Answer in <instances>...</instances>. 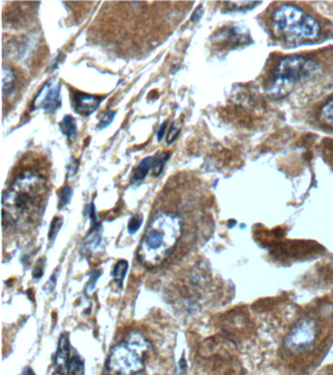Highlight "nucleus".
<instances>
[{"mask_svg": "<svg viewBox=\"0 0 333 375\" xmlns=\"http://www.w3.org/2000/svg\"><path fill=\"white\" fill-rule=\"evenodd\" d=\"M79 161L72 158L71 163L67 165V177H72L77 174V169H79Z\"/></svg>", "mask_w": 333, "mask_h": 375, "instance_id": "26", "label": "nucleus"}, {"mask_svg": "<svg viewBox=\"0 0 333 375\" xmlns=\"http://www.w3.org/2000/svg\"><path fill=\"white\" fill-rule=\"evenodd\" d=\"M53 375H64V372L61 371H56Z\"/></svg>", "mask_w": 333, "mask_h": 375, "instance_id": "33", "label": "nucleus"}, {"mask_svg": "<svg viewBox=\"0 0 333 375\" xmlns=\"http://www.w3.org/2000/svg\"><path fill=\"white\" fill-rule=\"evenodd\" d=\"M272 23L275 31L286 40H315L322 33L321 26L313 17L290 4L278 7L273 14Z\"/></svg>", "mask_w": 333, "mask_h": 375, "instance_id": "4", "label": "nucleus"}, {"mask_svg": "<svg viewBox=\"0 0 333 375\" xmlns=\"http://www.w3.org/2000/svg\"><path fill=\"white\" fill-rule=\"evenodd\" d=\"M102 226L99 225L92 227V231L87 234L84 241H83V247L85 249L96 250L100 246L101 241H102Z\"/></svg>", "mask_w": 333, "mask_h": 375, "instance_id": "13", "label": "nucleus"}, {"mask_svg": "<svg viewBox=\"0 0 333 375\" xmlns=\"http://www.w3.org/2000/svg\"><path fill=\"white\" fill-rule=\"evenodd\" d=\"M333 338V304L317 303L294 320L282 344L283 358L304 359L319 353Z\"/></svg>", "mask_w": 333, "mask_h": 375, "instance_id": "1", "label": "nucleus"}, {"mask_svg": "<svg viewBox=\"0 0 333 375\" xmlns=\"http://www.w3.org/2000/svg\"><path fill=\"white\" fill-rule=\"evenodd\" d=\"M33 278H40L43 276V266L40 264V266L36 265L35 269H33Z\"/></svg>", "mask_w": 333, "mask_h": 375, "instance_id": "30", "label": "nucleus"}, {"mask_svg": "<svg viewBox=\"0 0 333 375\" xmlns=\"http://www.w3.org/2000/svg\"><path fill=\"white\" fill-rule=\"evenodd\" d=\"M180 135V129H177L174 126L170 129V131L168 132V136H166V142L168 144H173L174 141L177 139Z\"/></svg>", "mask_w": 333, "mask_h": 375, "instance_id": "24", "label": "nucleus"}, {"mask_svg": "<svg viewBox=\"0 0 333 375\" xmlns=\"http://www.w3.org/2000/svg\"><path fill=\"white\" fill-rule=\"evenodd\" d=\"M155 156H148L138 164L136 168L134 169L132 173V183H139L145 180L151 170H153V165H155Z\"/></svg>", "mask_w": 333, "mask_h": 375, "instance_id": "11", "label": "nucleus"}, {"mask_svg": "<svg viewBox=\"0 0 333 375\" xmlns=\"http://www.w3.org/2000/svg\"><path fill=\"white\" fill-rule=\"evenodd\" d=\"M124 341L129 344L130 347L133 348L138 354H140L143 358H145L149 354V352L152 350V345H151L150 341L145 336L140 335V333H130Z\"/></svg>", "mask_w": 333, "mask_h": 375, "instance_id": "10", "label": "nucleus"}, {"mask_svg": "<svg viewBox=\"0 0 333 375\" xmlns=\"http://www.w3.org/2000/svg\"><path fill=\"white\" fill-rule=\"evenodd\" d=\"M70 352H71V347H70L69 336L62 335L59 339L55 357L57 371H63L65 369H67L70 361Z\"/></svg>", "mask_w": 333, "mask_h": 375, "instance_id": "9", "label": "nucleus"}, {"mask_svg": "<svg viewBox=\"0 0 333 375\" xmlns=\"http://www.w3.org/2000/svg\"><path fill=\"white\" fill-rule=\"evenodd\" d=\"M127 270H129V263L126 260H119L114 266L113 270V277L116 283H118L119 286H122V283H124V278H126Z\"/></svg>", "mask_w": 333, "mask_h": 375, "instance_id": "17", "label": "nucleus"}, {"mask_svg": "<svg viewBox=\"0 0 333 375\" xmlns=\"http://www.w3.org/2000/svg\"><path fill=\"white\" fill-rule=\"evenodd\" d=\"M62 86L57 78H50L36 94L32 104L33 111L43 109L49 114H55L62 106Z\"/></svg>", "mask_w": 333, "mask_h": 375, "instance_id": "7", "label": "nucleus"}, {"mask_svg": "<svg viewBox=\"0 0 333 375\" xmlns=\"http://www.w3.org/2000/svg\"><path fill=\"white\" fill-rule=\"evenodd\" d=\"M100 276L101 272H99V271H95V272L92 273V275H91L89 278V281H88L87 283L88 291H92L93 289H94L96 283H97L98 278H100Z\"/></svg>", "mask_w": 333, "mask_h": 375, "instance_id": "25", "label": "nucleus"}, {"mask_svg": "<svg viewBox=\"0 0 333 375\" xmlns=\"http://www.w3.org/2000/svg\"><path fill=\"white\" fill-rule=\"evenodd\" d=\"M15 82H16V75L14 70L9 66H4L2 69V92L4 97L9 96L14 90Z\"/></svg>", "mask_w": 333, "mask_h": 375, "instance_id": "12", "label": "nucleus"}, {"mask_svg": "<svg viewBox=\"0 0 333 375\" xmlns=\"http://www.w3.org/2000/svg\"><path fill=\"white\" fill-rule=\"evenodd\" d=\"M72 195V189L70 186H65L62 188L61 191L59 192V205L60 210L66 207L71 202Z\"/></svg>", "mask_w": 333, "mask_h": 375, "instance_id": "20", "label": "nucleus"}, {"mask_svg": "<svg viewBox=\"0 0 333 375\" xmlns=\"http://www.w3.org/2000/svg\"><path fill=\"white\" fill-rule=\"evenodd\" d=\"M225 4L231 11H246V10L253 9L254 7L258 6L261 2L236 1L226 2Z\"/></svg>", "mask_w": 333, "mask_h": 375, "instance_id": "18", "label": "nucleus"}, {"mask_svg": "<svg viewBox=\"0 0 333 375\" xmlns=\"http://www.w3.org/2000/svg\"><path fill=\"white\" fill-rule=\"evenodd\" d=\"M116 114V112L111 111V109L107 111L106 113L103 114L102 117H101L100 121H99V129H105L109 125L113 124Z\"/></svg>", "mask_w": 333, "mask_h": 375, "instance_id": "23", "label": "nucleus"}, {"mask_svg": "<svg viewBox=\"0 0 333 375\" xmlns=\"http://www.w3.org/2000/svg\"><path fill=\"white\" fill-rule=\"evenodd\" d=\"M317 70V64L313 60L300 55L283 57L278 61L273 72L271 95L275 97L285 95L294 85L308 80L316 74Z\"/></svg>", "mask_w": 333, "mask_h": 375, "instance_id": "5", "label": "nucleus"}, {"mask_svg": "<svg viewBox=\"0 0 333 375\" xmlns=\"http://www.w3.org/2000/svg\"><path fill=\"white\" fill-rule=\"evenodd\" d=\"M143 359L124 341L111 348L107 359L106 369L111 375H137L144 371Z\"/></svg>", "mask_w": 333, "mask_h": 375, "instance_id": "6", "label": "nucleus"}, {"mask_svg": "<svg viewBox=\"0 0 333 375\" xmlns=\"http://www.w3.org/2000/svg\"><path fill=\"white\" fill-rule=\"evenodd\" d=\"M202 14H204V11H202V6L197 7V9L196 10V11L192 13V18H191L192 22H195V23L197 22V21H199L200 18H202Z\"/></svg>", "mask_w": 333, "mask_h": 375, "instance_id": "28", "label": "nucleus"}, {"mask_svg": "<svg viewBox=\"0 0 333 375\" xmlns=\"http://www.w3.org/2000/svg\"><path fill=\"white\" fill-rule=\"evenodd\" d=\"M59 125L61 132L63 133L65 136L69 138V139H74V138L77 136V121H75L74 116L67 114V116H65L63 119H62Z\"/></svg>", "mask_w": 333, "mask_h": 375, "instance_id": "14", "label": "nucleus"}, {"mask_svg": "<svg viewBox=\"0 0 333 375\" xmlns=\"http://www.w3.org/2000/svg\"><path fill=\"white\" fill-rule=\"evenodd\" d=\"M143 224V216L140 214H136L134 216H132L131 219H130L129 222V227H127V229H129V233L130 234H136L138 231H139L140 227L142 226Z\"/></svg>", "mask_w": 333, "mask_h": 375, "instance_id": "22", "label": "nucleus"}, {"mask_svg": "<svg viewBox=\"0 0 333 375\" xmlns=\"http://www.w3.org/2000/svg\"><path fill=\"white\" fill-rule=\"evenodd\" d=\"M67 375H84V362L80 356L75 355L70 359L67 366Z\"/></svg>", "mask_w": 333, "mask_h": 375, "instance_id": "15", "label": "nucleus"}, {"mask_svg": "<svg viewBox=\"0 0 333 375\" xmlns=\"http://www.w3.org/2000/svg\"><path fill=\"white\" fill-rule=\"evenodd\" d=\"M183 233V220L173 212L158 213L151 220L137 249V258L144 267L153 269L170 257Z\"/></svg>", "mask_w": 333, "mask_h": 375, "instance_id": "3", "label": "nucleus"}, {"mask_svg": "<svg viewBox=\"0 0 333 375\" xmlns=\"http://www.w3.org/2000/svg\"><path fill=\"white\" fill-rule=\"evenodd\" d=\"M62 226H63V219L61 217H55L52 220L48 233L49 241H53L56 239L57 234L61 230Z\"/></svg>", "mask_w": 333, "mask_h": 375, "instance_id": "21", "label": "nucleus"}, {"mask_svg": "<svg viewBox=\"0 0 333 375\" xmlns=\"http://www.w3.org/2000/svg\"><path fill=\"white\" fill-rule=\"evenodd\" d=\"M48 194L46 180L33 171L18 176L2 197L4 226L26 227L44 210Z\"/></svg>", "mask_w": 333, "mask_h": 375, "instance_id": "2", "label": "nucleus"}, {"mask_svg": "<svg viewBox=\"0 0 333 375\" xmlns=\"http://www.w3.org/2000/svg\"><path fill=\"white\" fill-rule=\"evenodd\" d=\"M23 375H36L35 374V371H33L32 369H31V367H26V369H24V371H23Z\"/></svg>", "mask_w": 333, "mask_h": 375, "instance_id": "31", "label": "nucleus"}, {"mask_svg": "<svg viewBox=\"0 0 333 375\" xmlns=\"http://www.w3.org/2000/svg\"><path fill=\"white\" fill-rule=\"evenodd\" d=\"M56 286V276L53 275L50 278V280L48 281V283H46L45 286H44V291H45L46 293H52L54 291V289H55Z\"/></svg>", "mask_w": 333, "mask_h": 375, "instance_id": "27", "label": "nucleus"}, {"mask_svg": "<svg viewBox=\"0 0 333 375\" xmlns=\"http://www.w3.org/2000/svg\"><path fill=\"white\" fill-rule=\"evenodd\" d=\"M180 367L182 369H186V364H185V359H182L180 362Z\"/></svg>", "mask_w": 333, "mask_h": 375, "instance_id": "32", "label": "nucleus"}, {"mask_svg": "<svg viewBox=\"0 0 333 375\" xmlns=\"http://www.w3.org/2000/svg\"><path fill=\"white\" fill-rule=\"evenodd\" d=\"M320 119L322 124L333 129V97L322 106L320 111Z\"/></svg>", "mask_w": 333, "mask_h": 375, "instance_id": "16", "label": "nucleus"}, {"mask_svg": "<svg viewBox=\"0 0 333 375\" xmlns=\"http://www.w3.org/2000/svg\"><path fill=\"white\" fill-rule=\"evenodd\" d=\"M166 127H168V122L165 121L161 124L160 129H158L157 133L158 142H160V141L163 139V137H165Z\"/></svg>", "mask_w": 333, "mask_h": 375, "instance_id": "29", "label": "nucleus"}, {"mask_svg": "<svg viewBox=\"0 0 333 375\" xmlns=\"http://www.w3.org/2000/svg\"><path fill=\"white\" fill-rule=\"evenodd\" d=\"M102 98L97 95L77 92L74 94L72 98V105L77 114L83 116H90L91 114L97 111L101 105Z\"/></svg>", "mask_w": 333, "mask_h": 375, "instance_id": "8", "label": "nucleus"}, {"mask_svg": "<svg viewBox=\"0 0 333 375\" xmlns=\"http://www.w3.org/2000/svg\"><path fill=\"white\" fill-rule=\"evenodd\" d=\"M169 156L170 155L168 153H161L160 156H155V165L153 168V175L155 177L160 175L166 161L169 160Z\"/></svg>", "mask_w": 333, "mask_h": 375, "instance_id": "19", "label": "nucleus"}]
</instances>
